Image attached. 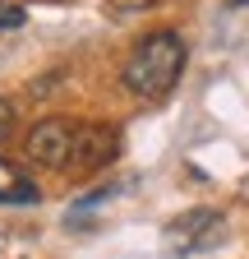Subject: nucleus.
<instances>
[{"label":"nucleus","mask_w":249,"mask_h":259,"mask_svg":"<svg viewBox=\"0 0 249 259\" xmlns=\"http://www.w3.org/2000/svg\"><path fill=\"white\" fill-rule=\"evenodd\" d=\"M184 60H190V51H184L180 32H171V28L148 32V37L130 51V60H125L120 83H125V93H134L139 102H162V97L180 83Z\"/></svg>","instance_id":"2"},{"label":"nucleus","mask_w":249,"mask_h":259,"mask_svg":"<svg viewBox=\"0 0 249 259\" xmlns=\"http://www.w3.org/2000/svg\"><path fill=\"white\" fill-rule=\"evenodd\" d=\"M37 199H42L37 181L28 176L23 167H14V162L0 157V204H10V208H33Z\"/></svg>","instance_id":"4"},{"label":"nucleus","mask_w":249,"mask_h":259,"mask_svg":"<svg viewBox=\"0 0 249 259\" xmlns=\"http://www.w3.org/2000/svg\"><path fill=\"white\" fill-rule=\"evenodd\" d=\"M23 23V5H0V28H19Z\"/></svg>","instance_id":"6"},{"label":"nucleus","mask_w":249,"mask_h":259,"mask_svg":"<svg viewBox=\"0 0 249 259\" xmlns=\"http://www.w3.org/2000/svg\"><path fill=\"white\" fill-rule=\"evenodd\" d=\"M28 157L37 167L51 171H70V167H106V162L120 153V135L115 125H74V120H42L28 130L23 139Z\"/></svg>","instance_id":"1"},{"label":"nucleus","mask_w":249,"mask_h":259,"mask_svg":"<svg viewBox=\"0 0 249 259\" xmlns=\"http://www.w3.org/2000/svg\"><path fill=\"white\" fill-rule=\"evenodd\" d=\"M217 232H222V218H217V208H190L184 218H175L166 227V241L175 250H208L217 241Z\"/></svg>","instance_id":"3"},{"label":"nucleus","mask_w":249,"mask_h":259,"mask_svg":"<svg viewBox=\"0 0 249 259\" xmlns=\"http://www.w3.org/2000/svg\"><path fill=\"white\" fill-rule=\"evenodd\" d=\"M10 135H14V107L5 102V97H0V144H5Z\"/></svg>","instance_id":"5"}]
</instances>
